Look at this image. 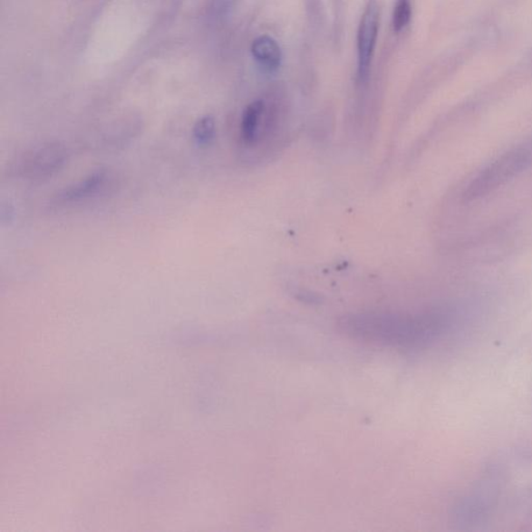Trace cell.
<instances>
[{
  "mask_svg": "<svg viewBox=\"0 0 532 532\" xmlns=\"http://www.w3.org/2000/svg\"><path fill=\"white\" fill-rule=\"evenodd\" d=\"M458 319L457 310L438 307L416 314L368 312L345 316L340 326L347 335L364 342L392 346H421L450 332Z\"/></svg>",
  "mask_w": 532,
  "mask_h": 532,
  "instance_id": "cell-1",
  "label": "cell"
},
{
  "mask_svg": "<svg viewBox=\"0 0 532 532\" xmlns=\"http://www.w3.org/2000/svg\"><path fill=\"white\" fill-rule=\"evenodd\" d=\"M531 166V140L510 147L472 177L463 190L462 198L468 203L479 201L507 186Z\"/></svg>",
  "mask_w": 532,
  "mask_h": 532,
  "instance_id": "cell-2",
  "label": "cell"
},
{
  "mask_svg": "<svg viewBox=\"0 0 532 532\" xmlns=\"http://www.w3.org/2000/svg\"><path fill=\"white\" fill-rule=\"evenodd\" d=\"M69 151L61 141H49L25 155L19 172L26 179L42 180L52 177L65 167Z\"/></svg>",
  "mask_w": 532,
  "mask_h": 532,
  "instance_id": "cell-3",
  "label": "cell"
},
{
  "mask_svg": "<svg viewBox=\"0 0 532 532\" xmlns=\"http://www.w3.org/2000/svg\"><path fill=\"white\" fill-rule=\"evenodd\" d=\"M379 26V5L375 0H371L362 16L358 31V74L361 81H364L370 73Z\"/></svg>",
  "mask_w": 532,
  "mask_h": 532,
  "instance_id": "cell-4",
  "label": "cell"
},
{
  "mask_svg": "<svg viewBox=\"0 0 532 532\" xmlns=\"http://www.w3.org/2000/svg\"><path fill=\"white\" fill-rule=\"evenodd\" d=\"M266 122V104L262 101L247 106L241 118L239 137L247 148L259 146L262 140L274 137Z\"/></svg>",
  "mask_w": 532,
  "mask_h": 532,
  "instance_id": "cell-5",
  "label": "cell"
},
{
  "mask_svg": "<svg viewBox=\"0 0 532 532\" xmlns=\"http://www.w3.org/2000/svg\"><path fill=\"white\" fill-rule=\"evenodd\" d=\"M109 174L104 169H98L84 179L62 189L53 198L56 205H70L88 200L96 196L108 181Z\"/></svg>",
  "mask_w": 532,
  "mask_h": 532,
  "instance_id": "cell-6",
  "label": "cell"
},
{
  "mask_svg": "<svg viewBox=\"0 0 532 532\" xmlns=\"http://www.w3.org/2000/svg\"><path fill=\"white\" fill-rule=\"evenodd\" d=\"M251 52L254 59L267 71H275L281 65V48L276 41L268 35H261V37L255 39Z\"/></svg>",
  "mask_w": 532,
  "mask_h": 532,
  "instance_id": "cell-7",
  "label": "cell"
},
{
  "mask_svg": "<svg viewBox=\"0 0 532 532\" xmlns=\"http://www.w3.org/2000/svg\"><path fill=\"white\" fill-rule=\"evenodd\" d=\"M217 124L214 117L204 116L197 121L191 131L194 143L198 147H208L215 140Z\"/></svg>",
  "mask_w": 532,
  "mask_h": 532,
  "instance_id": "cell-8",
  "label": "cell"
},
{
  "mask_svg": "<svg viewBox=\"0 0 532 532\" xmlns=\"http://www.w3.org/2000/svg\"><path fill=\"white\" fill-rule=\"evenodd\" d=\"M412 16V6L410 0H397L393 12V28L396 33H400L406 27Z\"/></svg>",
  "mask_w": 532,
  "mask_h": 532,
  "instance_id": "cell-9",
  "label": "cell"
},
{
  "mask_svg": "<svg viewBox=\"0 0 532 532\" xmlns=\"http://www.w3.org/2000/svg\"><path fill=\"white\" fill-rule=\"evenodd\" d=\"M237 3V0H211L210 10L212 15L217 18L228 16Z\"/></svg>",
  "mask_w": 532,
  "mask_h": 532,
  "instance_id": "cell-10",
  "label": "cell"
}]
</instances>
